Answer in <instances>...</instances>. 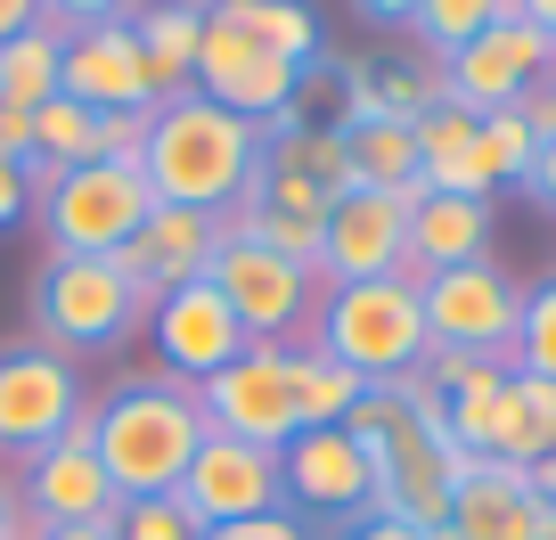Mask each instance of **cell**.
I'll return each instance as SVG.
<instances>
[{"instance_id":"obj_22","label":"cell","mask_w":556,"mask_h":540,"mask_svg":"<svg viewBox=\"0 0 556 540\" xmlns=\"http://www.w3.org/2000/svg\"><path fill=\"white\" fill-rule=\"evenodd\" d=\"M556 451V385L532 368H507L500 385V418H491V459L507 467H540Z\"/></svg>"},{"instance_id":"obj_26","label":"cell","mask_w":556,"mask_h":540,"mask_svg":"<svg viewBox=\"0 0 556 540\" xmlns=\"http://www.w3.org/2000/svg\"><path fill=\"white\" fill-rule=\"evenodd\" d=\"M213 17H229L238 34H254L262 50H278L287 66H312L319 58V17L303 9V0H222Z\"/></svg>"},{"instance_id":"obj_13","label":"cell","mask_w":556,"mask_h":540,"mask_svg":"<svg viewBox=\"0 0 556 540\" xmlns=\"http://www.w3.org/2000/svg\"><path fill=\"white\" fill-rule=\"evenodd\" d=\"M548 74H556V41L532 17H507L458 58H442V99L467 106V115H500V106H523V90L548 83Z\"/></svg>"},{"instance_id":"obj_10","label":"cell","mask_w":556,"mask_h":540,"mask_svg":"<svg viewBox=\"0 0 556 540\" xmlns=\"http://www.w3.org/2000/svg\"><path fill=\"white\" fill-rule=\"evenodd\" d=\"M213 106H229V115L262 123L270 131L278 115H295L303 99V66H287L278 50H262L254 34H238L229 17H205V41H197V83Z\"/></svg>"},{"instance_id":"obj_44","label":"cell","mask_w":556,"mask_h":540,"mask_svg":"<svg viewBox=\"0 0 556 540\" xmlns=\"http://www.w3.org/2000/svg\"><path fill=\"white\" fill-rule=\"evenodd\" d=\"M180 9H197V17H213V9H222V0H180Z\"/></svg>"},{"instance_id":"obj_33","label":"cell","mask_w":556,"mask_h":540,"mask_svg":"<svg viewBox=\"0 0 556 540\" xmlns=\"http://www.w3.org/2000/svg\"><path fill=\"white\" fill-rule=\"evenodd\" d=\"M115 540H205V532L180 516V500H123Z\"/></svg>"},{"instance_id":"obj_24","label":"cell","mask_w":556,"mask_h":540,"mask_svg":"<svg viewBox=\"0 0 556 540\" xmlns=\"http://www.w3.org/2000/svg\"><path fill=\"white\" fill-rule=\"evenodd\" d=\"M131 34H139V58L156 66V83L180 99V90L197 83V41H205V17L180 9V0H156V9H139V17H131Z\"/></svg>"},{"instance_id":"obj_31","label":"cell","mask_w":556,"mask_h":540,"mask_svg":"<svg viewBox=\"0 0 556 540\" xmlns=\"http://www.w3.org/2000/svg\"><path fill=\"white\" fill-rule=\"evenodd\" d=\"M483 156H491V180H500V189H523V173H532L540 140H532V123H523L516 106L483 115Z\"/></svg>"},{"instance_id":"obj_42","label":"cell","mask_w":556,"mask_h":540,"mask_svg":"<svg viewBox=\"0 0 556 540\" xmlns=\"http://www.w3.org/2000/svg\"><path fill=\"white\" fill-rule=\"evenodd\" d=\"M34 540H115V524H34Z\"/></svg>"},{"instance_id":"obj_32","label":"cell","mask_w":556,"mask_h":540,"mask_svg":"<svg viewBox=\"0 0 556 540\" xmlns=\"http://www.w3.org/2000/svg\"><path fill=\"white\" fill-rule=\"evenodd\" d=\"M148 131H156V106H123V115H99V164H123V173H139V164H148Z\"/></svg>"},{"instance_id":"obj_38","label":"cell","mask_w":556,"mask_h":540,"mask_svg":"<svg viewBox=\"0 0 556 540\" xmlns=\"http://www.w3.org/2000/svg\"><path fill=\"white\" fill-rule=\"evenodd\" d=\"M0 540H34V516H25V500H17L9 475H0Z\"/></svg>"},{"instance_id":"obj_2","label":"cell","mask_w":556,"mask_h":540,"mask_svg":"<svg viewBox=\"0 0 556 540\" xmlns=\"http://www.w3.org/2000/svg\"><path fill=\"white\" fill-rule=\"evenodd\" d=\"M262 148L270 131L229 106H213L205 90H180L156 106V131H148V189L156 205H197V213H229L245 197V180L262 173Z\"/></svg>"},{"instance_id":"obj_1","label":"cell","mask_w":556,"mask_h":540,"mask_svg":"<svg viewBox=\"0 0 556 540\" xmlns=\"http://www.w3.org/2000/svg\"><path fill=\"white\" fill-rule=\"evenodd\" d=\"M205 442L197 385L180 377H115L90 401V451H99L115 500H173Z\"/></svg>"},{"instance_id":"obj_27","label":"cell","mask_w":556,"mask_h":540,"mask_svg":"<svg viewBox=\"0 0 556 540\" xmlns=\"http://www.w3.org/2000/svg\"><path fill=\"white\" fill-rule=\"evenodd\" d=\"M507 17H523V0H417L409 34L426 41L434 66H442V58H458L467 41H483L491 25H507Z\"/></svg>"},{"instance_id":"obj_18","label":"cell","mask_w":556,"mask_h":540,"mask_svg":"<svg viewBox=\"0 0 556 540\" xmlns=\"http://www.w3.org/2000/svg\"><path fill=\"white\" fill-rule=\"evenodd\" d=\"M451 524L458 540H548L556 532V507L532 491V475L507 467V459H458L451 475Z\"/></svg>"},{"instance_id":"obj_23","label":"cell","mask_w":556,"mask_h":540,"mask_svg":"<svg viewBox=\"0 0 556 540\" xmlns=\"http://www.w3.org/2000/svg\"><path fill=\"white\" fill-rule=\"evenodd\" d=\"M58 58H66V34L50 17L25 25L17 41H0V106H17V115H41L58 99Z\"/></svg>"},{"instance_id":"obj_39","label":"cell","mask_w":556,"mask_h":540,"mask_svg":"<svg viewBox=\"0 0 556 540\" xmlns=\"http://www.w3.org/2000/svg\"><path fill=\"white\" fill-rule=\"evenodd\" d=\"M25 25H41V0H0V41H17Z\"/></svg>"},{"instance_id":"obj_16","label":"cell","mask_w":556,"mask_h":540,"mask_svg":"<svg viewBox=\"0 0 556 540\" xmlns=\"http://www.w3.org/2000/svg\"><path fill=\"white\" fill-rule=\"evenodd\" d=\"M58 99L90 106V115H123V106H164L173 90L139 58V34H131V17H123V25H83V34H66Z\"/></svg>"},{"instance_id":"obj_6","label":"cell","mask_w":556,"mask_h":540,"mask_svg":"<svg viewBox=\"0 0 556 540\" xmlns=\"http://www.w3.org/2000/svg\"><path fill=\"white\" fill-rule=\"evenodd\" d=\"M197 410H205V435L254 442V451H287L303 435L295 418V352L287 344H245L229 368H213L197 385Z\"/></svg>"},{"instance_id":"obj_25","label":"cell","mask_w":556,"mask_h":540,"mask_svg":"<svg viewBox=\"0 0 556 540\" xmlns=\"http://www.w3.org/2000/svg\"><path fill=\"white\" fill-rule=\"evenodd\" d=\"M270 131H278V140L262 148V156H270V164H287V173L319 180V189H328V197H344V189H352V148H344V123H336V131H328V123L278 115Z\"/></svg>"},{"instance_id":"obj_21","label":"cell","mask_w":556,"mask_h":540,"mask_svg":"<svg viewBox=\"0 0 556 540\" xmlns=\"http://www.w3.org/2000/svg\"><path fill=\"white\" fill-rule=\"evenodd\" d=\"M491 254V197H426L409 213V254H401V279H434L458 262Z\"/></svg>"},{"instance_id":"obj_35","label":"cell","mask_w":556,"mask_h":540,"mask_svg":"<svg viewBox=\"0 0 556 540\" xmlns=\"http://www.w3.org/2000/svg\"><path fill=\"white\" fill-rule=\"evenodd\" d=\"M205 540H319V532H312L303 516H287V507H278V516H254V524H222V532H205Z\"/></svg>"},{"instance_id":"obj_45","label":"cell","mask_w":556,"mask_h":540,"mask_svg":"<svg viewBox=\"0 0 556 540\" xmlns=\"http://www.w3.org/2000/svg\"><path fill=\"white\" fill-rule=\"evenodd\" d=\"M548 540H556V532H548Z\"/></svg>"},{"instance_id":"obj_29","label":"cell","mask_w":556,"mask_h":540,"mask_svg":"<svg viewBox=\"0 0 556 540\" xmlns=\"http://www.w3.org/2000/svg\"><path fill=\"white\" fill-rule=\"evenodd\" d=\"M361 401H368V385L352 377L344 361H328V352H312V344L295 352V418L303 426H344Z\"/></svg>"},{"instance_id":"obj_19","label":"cell","mask_w":556,"mask_h":540,"mask_svg":"<svg viewBox=\"0 0 556 540\" xmlns=\"http://www.w3.org/2000/svg\"><path fill=\"white\" fill-rule=\"evenodd\" d=\"M148 336H156L164 377H180V385H205L213 368H229L245 344H254V336L238 328V312L222 303V287H213V279L173 287V296L148 312Z\"/></svg>"},{"instance_id":"obj_36","label":"cell","mask_w":556,"mask_h":540,"mask_svg":"<svg viewBox=\"0 0 556 540\" xmlns=\"http://www.w3.org/2000/svg\"><path fill=\"white\" fill-rule=\"evenodd\" d=\"M25 213H34V180H25L17 164H0V229H17Z\"/></svg>"},{"instance_id":"obj_15","label":"cell","mask_w":556,"mask_h":540,"mask_svg":"<svg viewBox=\"0 0 556 540\" xmlns=\"http://www.w3.org/2000/svg\"><path fill=\"white\" fill-rule=\"evenodd\" d=\"M213 254H222V213H197V205H156L139 222V238L123 246V279H131V303L139 319L156 312L173 287H197L213 279Z\"/></svg>"},{"instance_id":"obj_43","label":"cell","mask_w":556,"mask_h":540,"mask_svg":"<svg viewBox=\"0 0 556 540\" xmlns=\"http://www.w3.org/2000/svg\"><path fill=\"white\" fill-rule=\"evenodd\" d=\"M523 17H532V25H540V34H548V41H556V0H523Z\"/></svg>"},{"instance_id":"obj_34","label":"cell","mask_w":556,"mask_h":540,"mask_svg":"<svg viewBox=\"0 0 556 540\" xmlns=\"http://www.w3.org/2000/svg\"><path fill=\"white\" fill-rule=\"evenodd\" d=\"M41 17H50L58 34H83V25H123V17H139V0H41Z\"/></svg>"},{"instance_id":"obj_11","label":"cell","mask_w":556,"mask_h":540,"mask_svg":"<svg viewBox=\"0 0 556 540\" xmlns=\"http://www.w3.org/2000/svg\"><path fill=\"white\" fill-rule=\"evenodd\" d=\"M173 500H180V516H189L197 532H222V524L278 516V507H287V484H278V451H254V442L205 435Z\"/></svg>"},{"instance_id":"obj_28","label":"cell","mask_w":556,"mask_h":540,"mask_svg":"<svg viewBox=\"0 0 556 540\" xmlns=\"http://www.w3.org/2000/svg\"><path fill=\"white\" fill-rule=\"evenodd\" d=\"M352 148V189H401L417 180V131L409 123H344Z\"/></svg>"},{"instance_id":"obj_17","label":"cell","mask_w":556,"mask_h":540,"mask_svg":"<svg viewBox=\"0 0 556 540\" xmlns=\"http://www.w3.org/2000/svg\"><path fill=\"white\" fill-rule=\"evenodd\" d=\"M17 500H25V516H34V524H115L123 516L115 484H106L99 451H90V410L50 442V451L25 459Z\"/></svg>"},{"instance_id":"obj_30","label":"cell","mask_w":556,"mask_h":540,"mask_svg":"<svg viewBox=\"0 0 556 540\" xmlns=\"http://www.w3.org/2000/svg\"><path fill=\"white\" fill-rule=\"evenodd\" d=\"M516 368L556 385V279L523 287V328H516Z\"/></svg>"},{"instance_id":"obj_9","label":"cell","mask_w":556,"mask_h":540,"mask_svg":"<svg viewBox=\"0 0 556 540\" xmlns=\"http://www.w3.org/2000/svg\"><path fill=\"white\" fill-rule=\"evenodd\" d=\"M213 287L254 344H287L319 312V271H303V262L270 254L254 238H229V229H222V254H213Z\"/></svg>"},{"instance_id":"obj_5","label":"cell","mask_w":556,"mask_h":540,"mask_svg":"<svg viewBox=\"0 0 556 540\" xmlns=\"http://www.w3.org/2000/svg\"><path fill=\"white\" fill-rule=\"evenodd\" d=\"M148 213H156V189L148 173H123V164H83L34 189V222L50 254H123Z\"/></svg>"},{"instance_id":"obj_14","label":"cell","mask_w":556,"mask_h":540,"mask_svg":"<svg viewBox=\"0 0 556 540\" xmlns=\"http://www.w3.org/2000/svg\"><path fill=\"white\" fill-rule=\"evenodd\" d=\"M278 484H287V516H352L361 524L377 507V467L344 426H303L287 451H278Z\"/></svg>"},{"instance_id":"obj_37","label":"cell","mask_w":556,"mask_h":540,"mask_svg":"<svg viewBox=\"0 0 556 540\" xmlns=\"http://www.w3.org/2000/svg\"><path fill=\"white\" fill-rule=\"evenodd\" d=\"M523 197H532L540 213H556V140H540V156H532V173H523Z\"/></svg>"},{"instance_id":"obj_4","label":"cell","mask_w":556,"mask_h":540,"mask_svg":"<svg viewBox=\"0 0 556 540\" xmlns=\"http://www.w3.org/2000/svg\"><path fill=\"white\" fill-rule=\"evenodd\" d=\"M139 328L131 279H123L115 254H50L34 271V344L58 361H90V352H115Z\"/></svg>"},{"instance_id":"obj_3","label":"cell","mask_w":556,"mask_h":540,"mask_svg":"<svg viewBox=\"0 0 556 540\" xmlns=\"http://www.w3.org/2000/svg\"><path fill=\"white\" fill-rule=\"evenodd\" d=\"M312 352L344 361L361 385H393L409 368H426L434 336H426V303H417V279H352L328 287L312 312Z\"/></svg>"},{"instance_id":"obj_7","label":"cell","mask_w":556,"mask_h":540,"mask_svg":"<svg viewBox=\"0 0 556 540\" xmlns=\"http://www.w3.org/2000/svg\"><path fill=\"white\" fill-rule=\"evenodd\" d=\"M417 303H426V336H434V352L516 361L523 287L507 279L491 254H483V262H458V271H434V279H417Z\"/></svg>"},{"instance_id":"obj_20","label":"cell","mask_w":556,"mask_h":540,"mask_svg":"<svg viewBox=\"0 0 556 540\" xmlns=\"http://www.w3.org/2000/svg\"><path fill=\"white\" fill-rule=\"evenodd\" d=\"M409 131H417V180L434 197H491L500 189V180H491V156H483V115L442 99V106H426Z\"/></svg>"},{"instance_id":"obj_8","label":"cell","mask_w":556,"mask_h":540,"mask_svg":"<svg viewBox=\"0 0 556 540\" xmlns=\"http://www.w3.org/2000/svg\"><path fill=\"white\" fill-rule=\"evenodd\" d=\"M426 180L401 189H344L328 205V238H319V287H352V279H393L409 254V213L426 205Z\"/></svg>"},{"instance_id":"obj_40","label":"cell","mask_w":556,"mask_h":540,"mask_svg":"<svg viewBox=\"0 0 556 540\" xmlns=\"http://www.w3.org/2000/svg\"><path fill=\"white\" fill-rule=\"evenodd\" d=\"M352 9H361L368 25H409L417 17V0H352Z\"/></svg>"},{"instance_id":"obj_12","label":"cell","mask_w":556,"mask_h":540,"mask_svg":"<svg viewBox=\"0 0 556 540\" xmlns=\"http://www.w3.org/2000/svg\"><path fill=\"white\" fill-rule=\"evenodd\" d=\"M83 410H90V393H83V368L74 361H58L41 344L0 352V459L50 451Z\"/></svg>"},{"instance_id":"obj_41","label":"cell","mask_w":556,"mask_h":540,"mask_svg":"<svg viewBox=\"0 0 556 540\" xmlns=\"http://www.w3.org/2000/svg\"><path fill=\"white\" fill-rule=\"evenodd\" d=\"M344 540H426V532H409V524H393V516H361Z\"/></svg>"}]
</instances>
